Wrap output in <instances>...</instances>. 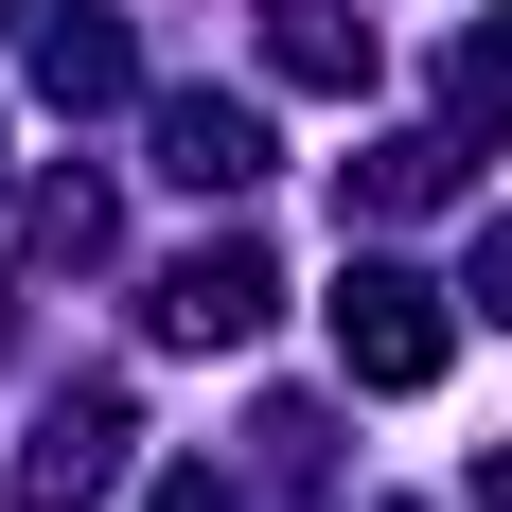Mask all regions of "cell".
Returning <instances> with one entry per match:
<instances>
[{
    "instance_id": "6da1fadb",
    "label": "cell",
    "mask_w": 512,
    "mask_h": 512,
    "mask_svg": "<svg viewBox=\"0 0 512 512\" xmlns=\"http://www.w3.org/2000/svg\"><path fill=\"white\" fill-rule=\"evenodd\" d=\"M442 354H460V336H442V301H424L407 265H354V283H336V371H354V389H442Z\"/></svg>"
},
{
    "instance_id": "7a4b0ae2",
    "label": "cell",
    "mask_w": 512,
    "mask_h": 512,
    "mask_svg": "<svg viewBox=\"0 0 512 512\" xmlns=\"http://www.w3.org/2000/svg\"><path fill=\"white\" fill-rule=\"evenodd\" d=\"M265 301H283V283H265V248H177V265H159V336H177V354L265 336Z\"/></svg>"
},
{
    "instance_id": "3957f363",
    "label": "cell",
    "mask_w": 512,
    "mask_h": 512,
    "mask_svg": "<svg viewBox=\"0 0 512 512\" xmlns=\"http://www.w3.org/2000/svg\"><path fill=\"white\" fill-rule=\"evenodd\" d=\"M106 477H124V407H53L36 460H18V512H89Z\"/></svg>"
},
{
    "instance_id": "277c9868",
    "label": "cell",
    "mask_w": 512,
    "mask_h": 512,
    "mask_svg": "<svg viewBox=\"0 0 512 512\" xmlns=\"http://www.w3.org/2000/svg\"><path fill=\"white\" fill-rule=\"evenodd\" d=\"M159 177L248 195V177H265V124H248V106H212V89H177V106H159Z\"/></svg>"
},
{
    "instance_id": "5b68a950",
    "label": "cell",
    "mask_w": 512,
    "mask_h": 512,
    "mask_svg": "<svg viewBox=\"0 0 512 512\" xmlns=\"http://www.w3.org/2000/svg\"><path fill=\"white\" fill-rule=\"evenodd\" d=\"M283 71H301V89H371V18H336V0H283Z\"/></svg>"
},
{
    "instance_id": "8992f818",
    "label": "cell",
    "mask_w": 512,
    "mask_h": 512,
    "mask_svg": "<svg viewBox=\"0 0 512 512\" xmlns=\"http://www.w3.org/2000/svg\"><path fill=\"white\" fill-rule=\"evenodd\" d=\"M477 301L512 318V212H495V230H477Z\"/></svg>"
},
{
    "instance_id": "52a82bcc",
    "label": "cell",
    "mask_w": 512,
    "mask_h": 512,
    "mask_svg": "<svg viewBox=\"0 0 512 512\" xmlns=\"http://www.w3.org/2000/svg\"><path fill=\"white\" fill-rule=\"evenodd\" d=\"M477 512H512V442H495V460H477Z\"/></svg>"
}]
</instances>
